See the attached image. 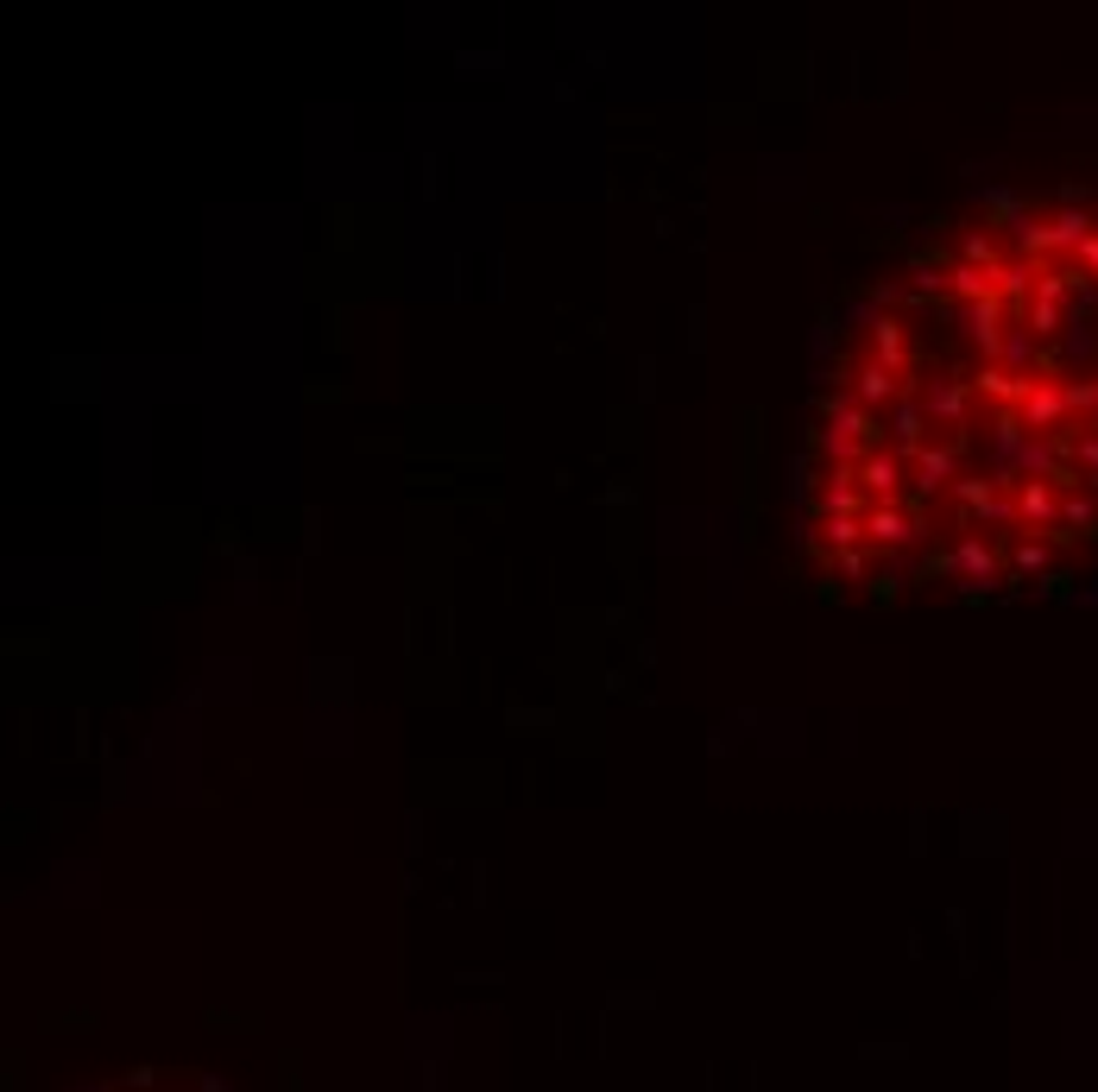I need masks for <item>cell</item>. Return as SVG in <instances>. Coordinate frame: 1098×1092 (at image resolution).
Returning <instances> with one entry per match:
<instances>
[{
    "mask_svg": "<svg viewBox=\"0 0 1098 1092\" xmlns=\"http://www.w3.org/2000/svg\"><path fill=\"white\" fill-rule=\"evenodd\" d=\"M833 600H1023L1098 568V203H998L846 323L802 442Z\"/></svg>",
    "mask_w": 1098,
    "mask_h": 1092,
    "instance_id": "1",
    "label": "cell"
}]
</instances>
